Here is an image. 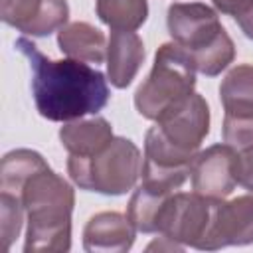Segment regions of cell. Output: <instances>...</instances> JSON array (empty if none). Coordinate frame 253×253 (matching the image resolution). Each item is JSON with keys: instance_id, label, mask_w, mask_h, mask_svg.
<instances>
[{"instance_id": "1", "label": "cell", "mask_w": 253, "mask_h": 253, "mask_svg": "<svg viewBox=\"0 0 253 253\" xmlns=\"http://www.w3.org/2000/svg\"><path fill=\"white\" fill-rule=\"evenodd\" d=\"M16 49L30 61L32 95L38 113L53 123H69L85 115H97L111 99L109 79L79 59H49L40 47L18 38Z\"/></svg>"}, {"instance_id": "2", "label": "cell", "mask_w": 253, "mask_h": 253, "mask_svg": "<svg viewBox=\"0 0 253 253\" xmlns=\"http://www.w3.org/2000/svg\"><path fill=\"white\" fill-rule=\"evenodd\" d=\"M26 211V253H63L71 249V211L75 192L71 184L47 166L32 174L20 190Z\"/></svg>"}, {"instance_id": "3", "label": "cell", "mask_w": 253, "mask_h": 253, "mask_svg": "<svg viewBox=\"0 0 253 253\" xmlns=\"http://www.w3.org/2000/svg\"><path fill=\"white\" fill-rule=\"evenodd\" d=\"M168 32L194 61L196 71L215 77L235 59V43L217 12L204 2H174L166 16Z\"/></svg>"}, {"instance_id": "4", "label": "cell", "mask_w": 253, "mask_h": 253, "mask_svg": "<svg viewBox=\"0 0 253 253\" xmlns=\"http://www.w3.org/2000/svg\"><path fill=\"white\" fill-rule=\"evenodd\" d=\"M196 87V67L190 55L176 43H162L156 49L152 69L134 93L136 111L158 121L164 113L184 103Z\"/></svg>"}, {"instance_id": "5", "label": "cell", "mask_w": 253, "mask_h": 253, "mask_svg": "<svg viewBox=\"0 0 253 253\" xmlns=\"http://www.w3.org/2000/svg\"><path fill=\"white\" fill-rule=\"evenodd\" d=\"M142 156L138 146L125 136H115L101 152L93 156L67 158V174L75 186L105 196H123L130 192L140 176Z\"/></svg>"}, {"instance_id": "6", "label": "cell", "mask_w": 253, "mask_h": 253, "mask_svg": "<svg viewBox=\"0 0 253 253\" xmlns=\"http://www.w3.org/2000/svg\"><path fill=\"white\" fill-rule=\"evenodd\" d=\"M215 202L217 200H208L196 192H174L160 215L158 233L182 247L204 251Z\"/></svg>"}, {"instance_id": "7", "label": "cell", "mask_w": 253, "mask_h": 253, "mask_svg": "<svg viewBox=\"0 0 253 253\" xmlns=\"http://www.w3.org/2000/svg\"><path fill=\"white\" fill-rule=\"evenodd\" d=\"M0 18L26 36L43 38L67 24L69 6L65 0H0Z\"/></svg>"}, {"instance_id": "8", "label": "cell", "mask_w": 253, "mask_h": 253, "mask_svg": "<svg viewBox=\"0 0 253 253\" xmlns=\"http://www.w3.org/2000/svg\"><path fill=\"white\" fill-rule=\"evenodd\" d=\"M237 150L223 144H213L196 154L190 166L192 190L208 200H225L235 190L233 160Z\"/></svg>"}, {"instance_id": "9", "label": "cell", "mask_w": 253, "mask_h": 253, "mask_svg": "<svg viewBox=\"0 0 253 253\" xmlns=\"http://www.w3.org/2000/svg\"><path fill=\"white\" fill-rule=\"evenodd\" d=\"M249 243H253V194L237 196L229 202L217 200L204 251Z\"/></svg>"}, {"instance_id": "10", "label": "cell", "mask_w": 253, "mask_h": 253, "mask_svg": "<svg viewBox=\"0 0 253 253\" xmlns=\"http://www.w3.org/2000/svg\"><path fill=\"white\" fill-rule=\"evenodd\" d=\"M134 225L119 211H99L89 217L83 229L87 253H125L134 243Z\"/></svg>"}, {"instance_id": "11", "label": "cell", "mask_w": 253, "mask_h": 253, "mask_svg": "<svg viewBox=\"0 0 253 253\" xmlns=\"http://www.w3.org/2000/svg\"><path fill=\"white\" fill-rule=\"evenodd\" d=\"M144 43L136 32L111 30L107 43V77L113 87L125 89L136 77L144 61Z\"/></svg>"}, {"instance_id": "12", "label": "cell", "mask_w": 253, "mask_h": 253, "mask_svg": "<svg viewBox=\"0 0 253 253\" xmlns=\"http://www.w3.org/2000/svg\"><path fill=\"white\" fill-rule=\"evenodd\" d=\"M113 138V126L103 117L69 121L59 128V140L73 156H93L101 152Z\"/></svg>"}, {"instance_id": "13", "label": "cell", "mask_w": 253, "mask_h": 253, "mask_svg": "<svg viewBox=\"0 0 253 253\" xmlns=\"http://www.w3.org/2000/svg\"><path fill=\"white\" fill-rule=\"evenodd\" d=\"M107 43L105 34L89 22H71L57 32L61 53L85 63H103L107 59Z\"/></svg>"}, {"instance_id": "14", "label": "cell", "mask_w": 253, "mask_h": 253, "mask_svg": "<svg viewBox=\"0 0 253 253\" xmlns=\"http://www.w3.org/2000/svg\"><path fill=\"white\" fill-rule=\"evenodd\" d=\"M219 101L225 115L233 119H253V65L239 63L227 71L219 85Z\"/></svg>"}, {"instance_id": "15", "label": "cell", "mask_w": 253, "mask_h": 253, "mask_svg": "<svg viewBox=\"0 0 253 253\" xmlns=\"http://www.w3.org/2000/svg\"><path fill=\"white\" fill-rule=\"evenodd\" d=\"M172 194L174 192H160L140 184L132 192L126 206V217L130 219L134 229L140 233H158L160 215Z\"/></svg>"}, {"instance_id": "16", "label": "cell", "mask_w": 253, "mask_h": 253, "mask_svg": "<svg viewBox=\"0 0 253 253\" xmlns=\"http://www.w3.org/2000/svg\"><path fill=\"white\" fill-rule=\"evenodd\" d=\"M43 166H47L45 158L30 148H18L4 154L0 162V192L20 198L26 180Z\"/></svg>"}, {"instance_id": "17", "label": "cell", "mask_w": 253, "mask_h": 253, "mask_svg": "<svg viewBox=\"0 0 253 253\" xmlns=\"http://www.w3.org/2000/svg\"><path fill=\"white\" fill-rule=\"evenodd\" d=\"M95 10L111 30L136 32L148 18L146 0H95Z\"/></svg>"}, {"instance_id": "18", "label": "cell", "mask_w": 253, "mask_h": 253, "mask_svg": "<svg viewBox=\"0 0 253 253\" xmlns=\"http://www.w3.org/2000/svg\"><path fill=\"white\" fill-rule=\"evenodd\" d=\"M24 217H26V211H24L22 200L0 192V221H2V237H4L6 249H10L12 241L20 235Z\"/></svg>"}, {"instance_id": "19", "label": "cell", "mask_w": 253, "mask_h": 253, "mask_svg": "<svg viewBox=\"0 0 253 253\" xmlns=\"http://www.w3.org/2000/svg\"><path fill=\"white\" fill-rule=\"evenodd\" d=\"M223 142L235 150L253 146V119L223 117Z\"/></svg>"}, {"instance_id": "20", "label": "cell", "mask_w": 253, "mask_h": 253, "mask_svg": "<svg viewBox=\"0 0 253 253\" xmlns=\"http://www.w3.org/2000/svg\"><path fill=\"white\" fill-rule=\"evenodd\" d=\"M233 176L239 186L253 194V146L237 150L233 160Z\"/></svg>"}, {"instance_id": "21", "label": "cell", "mask_w": 253, "mask_h": 253, "mask_svg": "<svg viewBox=\"0 0 253 253\" xmlns=\"http://www.w3.org/2000/svg\"><path fill=\"white\" fill-rule=\"evenodd\" d=\"M215 10L221 12V14H227V16H241L245 14L251 6H253V0H211Z\"/></svg>"}, {"instance_id": "22", "label": "cell", "mask_w": 253, "mask_h": 253, "mask_svg": "<svg viewBox=\"0 0 253 253\" xmlns=\"http://www.w3.org/2000/svg\"><path fill=\"white\" fill-rule=\"evenodd\" d=\"M235 22L239 24V28H241V32L249 38V40H253V6L245 12V14H241V16H237L235 18Z\"/></svg>"}]
</instances>
